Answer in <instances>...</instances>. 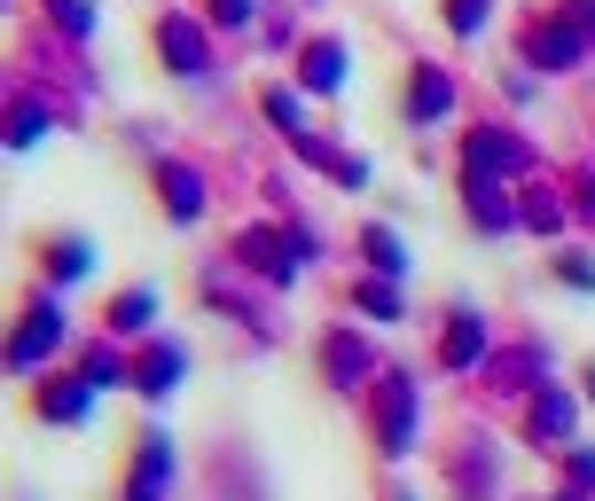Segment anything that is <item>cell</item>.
<instances>
[{"label":"cell","instance_id":"cell-5","mask_svg":"<svg viewBox=\"0 0 595 501\" xmlns=\"http://www.w3.org/2000/svg\"><path fill=\"white\" fill-rule=\"evenodd\" d=\"M329 376H337V384H353V376H369V345H353V338H337V345H329Z\"/></svg>","mask_w":595,"mask_h":501},{"label":"cell","instance_id":"cell-7","mask_svg":"<svg viewBox=\"0 0 595 501\" xmlns=\"http://www.w3.org/2000/svg\"><path fill=\"white\" fill-rule=\"evenodd\" d=\"M447 103H455V87H447L439 71H423V78H415V118H439Z\"/></svg>","mask_w":595,"mask_h":501},{"label":"cell","instance_id":"cell-2","mask_svg":"<svg viewBox=\"0 0 595 501\" xmlns=\"http://www.w3.org/2000/svg\"><path fill=\"white\" fill-rule=\"evenodd\" d=\"M407 424H415V392H407V384H392V392H384V447H392V455L415 439Z\"/></svg>","mask_w":595,"mask_h":501},{"label":"cell","instance_id":"cell-4","mask_svg":"<svg viewBox=\"0 0 595 501\" xmlns=\"http://www.w3.org/2000/svg\"><path fill=\"white\" fill-rule=\"evenodd\" d=\"M164 470H173V455H164V439H149V447H141V478H134V501H157Z\"/></svg>","mask_w":595,"mask_h":501},{"label":"cell","instance_id":"cell-18","mask_svg":"<svg viewBox=\"0 0 595 501\" xmlns=\"http://www.w3.org/2000/svg\"><path fill=\"white\" fill-rule=\"evenodd\" d=\"M55 17H63L71 32H87V24H95V17H87V0H55Z\"/></svg>","mask_w":595,"mask_h":501},{"label":"cell","instance_id":"cell-13","mask_svg":"<svg viewBox=\"0 0 595 501\" xmlns=\"http://www.w3.org/2000/svg\"><path fill=\"white\" fill-rule=\"evenodd\" d=\"M369 259H376L384 275H400V235H384V227H376V235H369Z\"/></svg>","mask_w":595,"mask_h":501},{"label":"cell","instance_id":"cell-3","mask_svg":"<svg viewBox=\"0 0 595 501\" xmlns=\"http://www.w3.org/2000/svg\"><path fill=\"white\" fill-rule=\"evenodd\" d=\"M55 338H63V321H55V313H32V321H24V338H17V361L32 369V361H40Z\"/></svg>","mask_w":595,"mask_h":501},{"label":"cell","instance_id":"cell-17","mask_svg":"<svg viewBox=\"0 0 595 501\" xmlns=\"http://www.w3.org/2000/svg\"><path fill=\"white\" fill-rule=\"evenodd\" d=\"M486 24V0H455V32H478Z\"/></svg>","mask_w":595,"mask_h":501},{"label":"cell","instance_id":"cell-16","mask_svg":"<svg viewBox=\"0 0 595 501\" xmlns=\"http://www.w3.org/2000/svg\"><path fill=\"white\" fill-rule=\"evenodd\" d=\"M149 306H157V298H149V290H134V298L118 306V321H126V329H141V321H149Z\"/></svg>","mask_w":595,"mask_h":501},{"label":"cell","instance_id":"cell-8","mask_svg":"<svg viewBox=\"0 0 595 501\" xmlns=\"http://www.w3.org/2000/svg\"><path fill=\"white\" fill-rule=\"evenodd\" d=\"M173 376H181V353H173V345H157L149 369H141V384H149V392H173Z\"/></svg>","mask_w":595,"mask_h":501},{"label":"cell","instance_id":"cell-6","mask_svg":"<svg viewBox=\"0 0 595 501\" xmlns=\"http://www.w3.org/2000/svg\"><path fill=\"white\" fill-rule=\"evenodd\" d=\"M164 55H173L181 71H204V40H196L189 24H164Z\"/></svg>","mask_w":595,"mask_h":501},{"label":"cell","instance_id":"cell-15","mask_svg":"<svg viewBox=\"0 0 595 501\" xmlns=\"http://www.w3.org/2000/svg\"><path fill=\"white\" fill-rule=\"evenodd\" d=\"M55 275H63V283L87 275V243H63V250H55Z\"/></svg>","mask_w":595,"mask_h":501},{"label":"cell","instance_id":"cell-19","mask_svg":"<svg viewBox=\"0 0 595 501\" xmlns=\"http://www.w3.org/2000/svg\"><path fill=\"white\" fill-rule=\"evenodd\" d=\"M251 17V0H220V24H243Z\"/></svg>","mask_w":595,"mask_h":501},{"label":"cell","instance_id":"cell-12","mask_svg":"<svg viewBox=\"0 0 595 501\" xmlns=\"http://www.w3.org/2000/svg\"><path fill=\"white\" fill-rule=\"evenodd\" d=\"M533 55H541V63H572V55H580V40H572V32H541V40H533Z\"/></svg>","mask_w":595,"mask_h":501},{"label":"cell","instance_id":"cell-9","mask_svg":"<svg viewBox=\"0 0 595 501\" xmlns=\"http://www.w3.org/2000/svg\"><path fill=\"white\" fill-rule=\"evenodd\" d=\"M164 204H173L181 220H196V173H164Z\"/></svg>","mask_w":595,"mask_h":501},{"label":"cell","instance_id":"cell-14","mask_svg":"<svg viewBox=\"0 0 595 501\" xmlns=\"http://www.w3.org/2000/svg\"><path fill=\"white\" fill-rule=\"evenodd\" d=\"M470 353H478V321L463 313V321H455V338H447V361H470Z\"/></svg>","mask_w":595,"mask_h":501},{"label":"cell","instance_id":"cell-1","mask_svg":"<svg viewBox=\"0 0 595 501\" xmlns=\"http://www.w3.org/2000/svg\"><path fill=\"white\" fill-rule=\"evenodd\" d=\"M509 164H525V149L509 141V134H478V141H470V173H478V181H486V173H509Z\"/></svg>","mask_w":595,"mask_h":501},{"label":"cell","instance_id":"cell-10","mask_svg":"<svg viewBox=\"0 0 595 501\" xmlns=\"http://www.w3.org/2000/svg\"><path fill=\"white\" fill-rule=\"evenodd\" d=\"M306 78H314V87H337V78H346V55H337V47H314Z\"/></svg>","mask_w":595,"mask_h":501},{"label":"cell","instance_id":"cell-11","mask_svg":"<svg viewBox=\"0 0 595 501\" xmlns=\"http://www.w3.org/2000/svg\"><path fill=\"white\" fill-rule=\"evenodd\" d=\"M564 431H572V399L549 392V399H541V439H564Z\"/></svg>","mask_w":595,"mask_h":501}]
</instances>
